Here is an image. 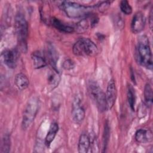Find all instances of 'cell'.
Listing matches in <instances>:
<instances>
[{
	"label": "cell",
	"mask_w": 153,
	"mask_h": 153,
	"mask_svg": "<svg viewBox=\"0 0 153 153\" xmlns=\"http://www.w3.org/2000/svg\"><path fill=\"white\" fill-rule=\"evenodd\" d=\"M105 94L106 99V109L109 110L114 106L117 95L115 83L113 79H111L109 81Z\"/></svg>",
	"instance_id": "ba28073f"
},
{
	"label": "cell",
	"mask_w": 153,
	"mask_h": 153,
	"mask_svg": "<svg viewBox=\"0 0 153 153\" xmlns=\"http://www.w3.org/2000/svg\"><path fill=\"white\" fill-rule=\"evenodd\" d=\"M110 136V128L109 126L108 122L106 121L105 124L104 130H103V152H105Z\"/></svg>",
	"instance_id": "7402d4cb"
},
{
	"label": "cell",
	"mask_w": 153,
	"mask_h": 153,
	"mask_svg": "<svg viewBox=\"0 0 153 153\" xmlns=\"http://www.w3.org/2000/svg\"><path fill=\"white\" fill-rule=\"evenodd\" d=\"M136 59L139 63L148 69H152V56L148 37L141 36L136 47Z\"/></svg>",
	"instance_id": "6da1fadb"
},
{
	"label": "cell",
	"mask_w": 153,
	"mask_h": 153,
	"mask_svg": "<svg viewBox=\"0 0 153 153\" xmlns=\"http://www.w3.org/2000/svg\"><path fill=\"white\" fill-rule=\"evenodd\" d=\"M1 56L4 64L9 68H15L17 65V52L14 50L6 49L2 53Z\"/></svg>",
	"instance_id": "30bf717a"
},
{
	"label": "cell",
	"mask_w": 153,
	"mask_h": 153,
	"mask_svg": "<svg viewBox=\"0 0 153 153\" xmlns=\"http://www.w3.org/2000/svg\"><path fill=\"white\" fill-rule=\"evenodd\" d=\"M14 30L20 50L26 52L27 50L28 25L25 16L22 13H18L15 17Z\"/></svg>",
	"instance_id": "3957f363"
},
{
	"label": "cell",
	"mask_w": 153,
	"mask_h": 153,
	"mask_svg": "<svg viewBox=\"0 0 153 153\" xmlns=\"http://www.w3.org/2000/svg\"><path fill=\"white\" fill-rule=\"evenodd\" d=\"M72 51L78 56H95L98 53L97 45L89 38H81L73 45Z\"/></svg>",
	"instance_id": "277c9868"
},
{
	"label": "cell",
	"mask_w": 153,
	"mask_h": 153,
	"mask_svg": "<svg viewBox=\"0 0 153 153\" xmlns=\"http://www.w3.org/2000/svg\"><path fill=\"white\" fill-rule=\"evenodd\" d=\"M62 66L66 70H71L75 67V63L71 59H67L63 62Z\"/></svg>",
	"instance_id": "d4e9b609"
},
{
	"label": "cell",
	"mask_w": 153,
	"mask_h": 153,
	"mask_svg": "<svg viewBox=\"0 0 153 153\" xmlns=\"http://www.w3.org/2000/svg\"><path fill=\"white\" fill-rule=\"evenodd\" d=\"M135 139L140 143L149 142L152 139V131L150 130L139 129L135 133Z\"/></svg>",
	"instance_id": "7c38bea8"
},
{
	"label": "cell",
	"mask_w": 153,
	"mask_h": 153,
	"mask_svg": "<svg viewBox=\"0 0 153 153\" xmlns=\"http://www.w3.org/2000/svg\"><path fill=\"white\" fill-rule=\"evenodd\" d=\"M58 131H59L58 124L55 122L52 123L50 124V128L48 129V131L45 139V145L47 147H49L50 146L51 143L54 140Z\"/></svg>",
	"instance_id": "9a60e30c"
},
{
	"label": "cell",
	"mask_w": 153,
	"mask_h": 153,
	"mask_svg": "<svg viewBox=\"0 0 153 153\" xmlns=\"http://www.w3.org/2000/svg\"><path fill=\"white\" fill-rule=\"evenodd\" d=\"M146 19L144 14L141 11H138L134 14L131 23V30L134 33L141 32L145 27Z\"/></svg>",
	"instance_id": "9c48e42d"
},
{
	"label": "cell",
	"mask_w": 153,
	"mask_h": 153,
	"mask_svg": "<svg viewBox=\"0 0 153 153\" xmlns=\"http://www.w3.org/2000/svg\"><path fill=\"white\" fill-rule=\"evenodd\" d=\"M47 55H48V58L50 61V63L52 66V68L54 69H56V67L57 61L58 60V56H57V51L51 45H50L48 47Z\"/></svg>",
	"instance_id": "ac0fdd59"
},
{
	"label": "cell",
	"mask_w": 153,
	"mask_h": 153,
	"mask_svg": "<svg viewBox=\"0 0 153 153\" xmlns=\"http://www.w3.org/2000/svg\"><path fill=\"white\" fill-rule=\"evenodd\" d=\"M144 98L146 105L151 106L152 104V88L150 84L147 83L144 87Z\"/></svg>",
	"instance_id": "d6986e66"
},
{
	"label": "cell",
	"mask_w": 153,
	"mask_h": 153,
	"mask_svg": "<svg viewBox=\"0 0 153 153\" xmlns=\"http://www.w3.org/2000/svg\"><path fill=\"white\" fill-rule=\"evenodd\" d=\"M88 26L89 24L87 19H82L76 24L74 30L75 29L78 33H82L87 30Z\"/></svg>",
	"instance_id": "603a6c76"
},
{
	"label": "cell",
	"mask_w": 153,
	"mask_h": 153,
	"mask_svg": "<svg viewBox=\"0 0 153 153\" xmlns=\"http://www.w3.org/2000/svg\"><path fill=\"white\" fill-rule=\"evenodd\" d=\"M60 80V77L58 71L56 69L53 68V69L48 72L47 77L48 84L51 87V90L54 89L58 85Z\"/></svg>",
	"instance_id": "e0dca14e"
},
{
	"label": "cell",
	"mask_w": 153,
	"mask_h": 153,
	"mask_svg": "<svg viewBox=\"0 0 153 153\" xmlns=\"http://www.w3.org/2000/svg\"><path fill=\"white\" fill-rule=\"evenodd\" d=\"M110 2L108 1H104L100 2L99 5H96V7L98 8V9L100 11H105L106 10L109 6Z\"/></svg>",
	"instance_id": "484cf974"
},
{
	"label": "cell",
	"mask_w": 153,
	"mask_h": 153,
	"mask_svg": "<svg viewBox=\"0 0 153 153\" xmlns=\"http://www.w3.org/2000/svg\"><path fill=\"white\" fill-rule=\"evenodd\" d=\"M11 147V140L10 137L8 134L4 135L1 144V153H8L10 150Z\"/></svg>",
	"instance_id": "44dd1931"
},
{
	"label": "cell",
	"mask_w": 153,
	"mask_h": 153,
	"mask_svg": "<svg viewBox=\"0 0 153 153\" xmlns=\"http://www.w3.org/2000/svg\"><path fill=\"white\" fill-rule=\"evenodd\" d=\"M32 61L35 69H41L47 65L45 57L40 51H35L32 54Z\"/></svg>",
	"instance_id": "4fadbf2b"
},
{
	"label": "cell",
	"mask_w": 153,
	"mask_h": 153,
	"mask_svg": "<svg viewBox=\"0 0 153 153\" xmlns=\"http://www.w3.org/2000/svg\"><path fill=\"white\" fill-rule=\"evenodd\" d=\"M71 114L73 121L76 124H80L84 119L85 112L81 104V99L78 97H75L73 102Z\"/></svg>",
	"instance_id": "52a82bcc"
},
{
	"label": "cell",
	"mask_w": 153,
	"mask_h": 153,
	"mask_svg": "<svg viewBox=\"0 0 153 153\" xmlns=\"http://www.w3.org/2000/svg\"><path fill=\"white\" fill-rule=\"evenodd\" d=\"M59 7L69 17L79 18L90 15L91 10L96 8V5L86 6L74 2L63 1L59 5Z\"/></svg>",
	"instance_id": "7a4b0ae2"
},
{
	"label": "cell",
	"mask_w": 153,
	"mask_h": 153,
	"mask_svg": "<svg viewBox=\"0 0 153 153\" xmlns=\"http://www.w3.org/2000/svg\"><path fill=\"white\" fill-rule=\"evenodd\" d=\"M50 23L56 29L61 32L65 33H72L74 31V27L64 24L59 19L56 17L51 18L50 20Z\"/></svg>",
	"instance_id": "2e32d148"
},
{
	"label": "cell",
	"mask_w": 153,
	"mask_h": 153,
	"mask_svg": "<svg viewBox=\"0 0 153 153\" xmlns=\"http://www.w3.org/2000/svg\"><path fill=\"white\" fill-rule=\"evenodd\" d=\"M39 107V100L37 97H32L28 100L23 111L22 127L23 130L27 129L33 123Z\"/></svg>",
	"instance_id": "5b68a950"
},
{
	"label": "cell",
	"mask_w": 153,
	"mask_h": 153,
	"mask_svg": "<svg viewBox=\"0 0 153 153\" xmlns=\"http://www.w3.org/2000/svg\"><path fill=\"white\" fill-rule=\"evenodd\" d=\"M127 99H128V102L131 109L133 111H134L135 103H136V94H135V91L134 88L131 85H129L128 86Z\"/></svg>",
	"instance_id": "ffe728a7"
},
{
	"label": "cell",
	"mask_w": 153,
	"mask_h": 153,
	"mask_svg": "<svg viewBox=\"0 0 153 153\" xmlns=\"http://www.w3.org/2000/svg\"><path fill=\"white\" fill-rule=\"evenodd\" d=\"M91 147V140L86 133H82L78 143V150L79 153H87Z\"/></svg>",
	"instance_id": "8fae6325"
},
{
	"label": "cell",
	"mask_w": 153,
	"mask_h": 153,
	"mask_svg": "<svg viewBox=\"0 0 153 153\" xmlns=\"http://www.w3.org/2000/svg\"><path fill=\"white\" fill-rule=\"evenodd\" d=\"M14 84L19 90H24L28 87L29 80L25 74L19 73L15 76Z\"/></svg>",
	"instance_id": "5bb4252c"
},
{
	"label": "cell",
	"mask_w": 153,
	"mask_h": 153,
	"mask_svg": "<svg viewBox=\"0 0 153 153\" xmlns=\"http://www.w3.org/2000/svg\"><path fill=\"white\" fill-rule=\"evenodd\" d=\"M120 9L121 11L126 15H130L132 13V8L128 2L126 0H123L120 2Z\"/></svg>",
	"instance_id": "cb8c5ba5"
},
{
	"label": "cell",
	"mask_w": 153,
	"mask_h": 153,
	"mask_svg": "<svg viewBox=\"0 0 153 153\" xmlns=\"http://www.w3.org/2000/svg\"><path fill=\"white\" fill-rule=\"evenodd\" d=\"M88 90L93 98L98 110L103 112L106 109V94L100 87L99 85L94 81H91L88 83Z\"/></svg>",
	"instance_id": "8992f818"
},
{
	"label": "cell",
	"mask_w": 153,
	"mask_h": 153,
	"mask_svg": "<svg viewBox=\"0 0 153 153\" xmlns=\"http://www.w3.org/2000/svg\"><path fill=\"white\" fill-rule=\"evenodd\" d=\"M152 15H153V13H152V9L151 8V11H150V13H149V27H150V29H152V19H153V17H152Z\"/></svg>",
	"instance_id": "4316f807"
}]
</instances>
